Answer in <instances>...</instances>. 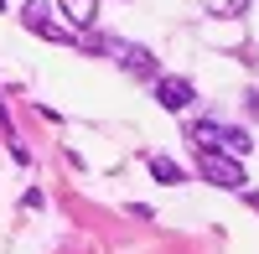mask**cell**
<instances>
[{
  "label": "cell",
  "mask_w": 259,
  "mask_h": 254,
  "mask_svg": "<svg viewBox=\"0 0 259 254\" xmlns=\"http://www.w3.org/2000/svg\"><path fill=\"white\" fill-rule=\"evenodd\" d=\"M187 140L197 145V151H223V156H233V161L249 156V145H254L249 130H233V124H218V119H197V124L187 130Z\"/></svg>",
  "instance_id": "obj_1"
},
{
  "label": "cell",
  "mask_w": 259,
  "mask_h": 254,
  "mask_svg": "<svg viewBox=\"0 0 259 254\" xmlns=\"http://www.w3.org/2000/svg\"><path fill=\"white\" fill-rule=\"evenodd\" d=\"M197 172H202V182H212V187H223V192H244V161H233V156H223V151H197Z\"/></svg>",
  "instance_id": "obj_2"
},
{
  "label": "cell",
  "mask_w": 259,
  "mask_h": 254,
  "mask_svg": "<svg viewBox=\"0 0 259 254\" xmlns=\"http://www.w3.org/2000/svg\"><path fill=\"white\" fill-rule=\"evenodd\" d=\"M104 52H109L114 62H119V68L124 73H135V78H150V83H156L161 78V62H156V52H150V47H140V41H104Z\"/></svg>",
  "instance_id": "obj_3"
},
{
  "label": "cell",
  "mask_w": 259,
  "mask_h": 254,
  "mask_svg": "<svg viewBox=\"0 0 259 254\" xmlns=\"http://www.w3.org/2000/svg\"><path fill=\"white\" fill-rule=\"evenodd\" d=\"M21 21H26V31H36V36H47V41H78L73 31H62V26H52V6H47V0H26V6H21Z\"/></svg>",
  "instance_id": "obj_4"
},
{
  "label": "cell",
  "mask_w": 259,
  "mask_h": 254,
  "mask_svg": "<svg viewBox=\"0 0 259 254\" xmlns=\"http://www.w3.org/2000/svg\"><path fill=\"white\" fill-rule=\"evenodd\" d=\"M156 99H161V109L182 114V109H192V99H197V89H192L187 78H171V73H161V78H156Z\"/></svg>",
  "instance_id": "obj_5"
},
{
  "label": "cell",
  "mask_w": 259,
  "mask_h": 254,
  "mask_svg": "<svg viewBox=\"0 0 259 254\" xmlns=\"http://www.w3.org/2000/svg\"><path fill=\"white\" fill-rule=\"evenodd\" d=\"M57 11L68 16V26H73V36H78L83 26H94V16H99V0H57Z\"/></svg>",
  "instance_id": "obj_6"
},
{
  "label": "cell",
  "mask_w": 259,
  "mask_h": 254,
  "mask_svg": "<svg viewBox=\"0 0 259 254\" xmlns=\"http://www.w3.org/2000/svg\"><path fill=\"white\" fill-rule=\"evenodd\" d=\"M150 177H156L161 187H177V182H187V172H182V166L171 161V156H150Z\"/></svg>",
  "instance_id": "obj_7"
},
{
  "label": "cell",
  "mask_w": 259,
  "mask_h": 254,
  "mask_svg": "<svg viewBox=\"0 0 259 254\" xmlns=\"http://www.w3.org/2000/svg\"><path fill=\"white\" fill-rule=\"evenodd\" d=\"M207 16H218V21H233V16H244L249 11V0H202Z\"/></svg>",
  "instance_id": "obj_8"
},
{
  "label": "cell",
  "mask_w": 259,
  "mask_h": 254,
  "mask_svg": "<svg viewBox=\"0 0 259 254\" xmlns=\"http://www.w3.org/2000/svg\"><path fill=\"white\" fill-rule=\"evenodd\" d=\"M244 99H249V109H254V114H259V94H244Z\"/></svg>",
  "instance_id": "obj_9"
},
{
  "label": "cell",
  "mask_w": 259,
  "mask_h": 254,
  "mask_svg": "<svg viewBox=\"0 0 259 254\" xmlns=\"http://www.w3.org/2000/svg\"><path fill=\"white\" fill-rule=\"evenodd\" d=\"M244 202H249V207H254V213H259V192H249V197H244Z\"/></svg>",
  "instance_id": "obj_10"
},
{
  "label": "cell",
  "mask_w": 259,
  "mask_h": 254,
  "mask_svg": "<svg viewBox=\"0 0 259 254\" xmlns=\"http://www.w3.org/2000/svg\"><path fill=\"white\" fill-rule=\"evenodd\" d=\"M0 11H6V0H0Z\"/></svg>",
  "instance_id": "obj_11"
}]
</instances>
